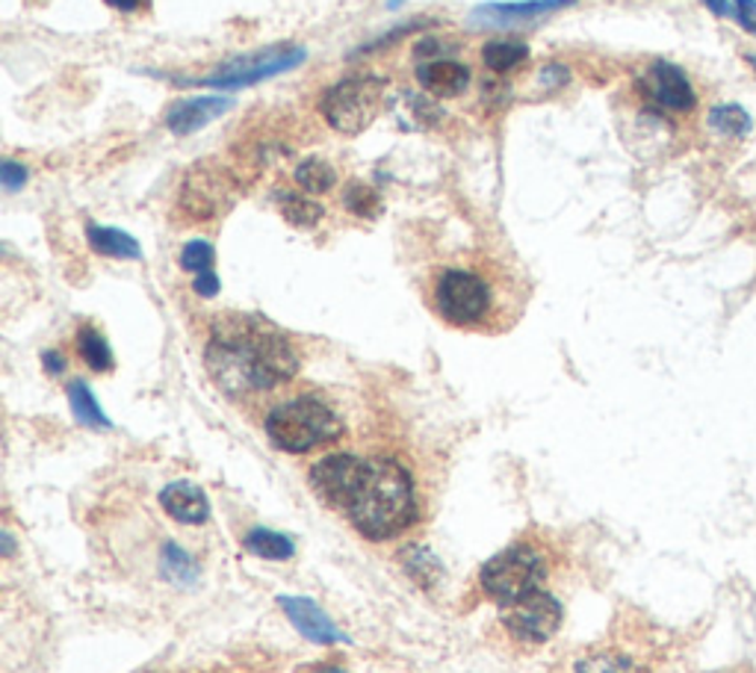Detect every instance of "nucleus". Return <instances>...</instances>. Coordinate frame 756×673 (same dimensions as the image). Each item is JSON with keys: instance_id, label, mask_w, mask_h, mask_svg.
I'll list each match as a JSON object with an SVG mask.
<instances>
[{"instance_id": "0eeeda50", "label": "nucleus", "mask_w": 756, "mask_h": 673, "mask_svg": "<svg viewBox=\"0 0 756 673\" xmlns=\"http://www.w3.org/2000/svg\"><path fill=\"white\" fill-rule=\"evenodd\" d=\"M434 307L450 325L473 328L491 311V287L476 272L447 270L434 281Z\"/></svg>"}, {"instance_id": "412c9836", "label": "nucleus", "mask_w": 756, "mask_h": 673, "mask_svg": "<svg viewBox=\"0 0 756 673\" xmlns=\"http://www.w3.org/2000/svg\"><path fill=\"white\" fill-rule=\"evenodd\" d=\"M245 549L249 553H254V556L261 558H272V561H281V558H293V544H290L284 535H275V532L270 529H252L249 532V538H245Z\"/></svg>"}, {"instance_id": "39448f33", "label": "nucleus", "mask_w": 756, "mask_h": 673, "mask_svg": "<svg viewBox=\"0 0 756 673\" xmlns=\"http://www.w3.org/2000/svg\"><path fill=\"white\" fill-rule=\"evenodd\" d=\"M544 576H547V565H544L538 549L512 547L482 567V588L491 600L514 606L523 597L538 591Z\"/></svg>"}, {"instance_id": "9d476101", "label": "nucleus", "mask_w": 756, "mask_h": 673, "mask_svg": "<svg viewBox=\"0 0 756 673\" xmlns=\"http://www.w3.org/2000/svg\"><path fill=\"white\" fill-rule=\"evenodd\" d=\"M577 0H514V3H479L468 15L470 28H514L526 21L547 19L553 12L574 7Z\"/></svg>"}, {"instance_id": "f03ea898", "label": "nucleus", "mask_w": 756, "mask_h": 673, "mask_svg": "<svg viewBox=\"0 0 756 673\" xmlns=\"http://www.w3.org/2000/svg\"><path fill=\"white\" fill-rule=\"evenodd\" d=\"M343 512L364 538H393L414 520V485L397 461H367Z\"/></svg>"}, {"instance_id": "1a4fd4ad", "label": "nucleus", "mask_w": 756, "mask_h": 673, "mask_svg": "<svg viewBox=\"0 0 756 673\" xmlns=\"http://www.w3.org/2000/svg\"><path fill=\"white\" fill-rule=\"evenodd\" d=\"M558 623H561V606L544 591L523 597L505 614V627L523 644H544L556 635Z\"/></svg>"}, {"instance_id": "f3484780", "label": "nucleus", "mask_w": 756, "mask_h": 673, "mask_svg": "<svg viewBox=\"0 0 756 673\" xmlns=\"http://www.w3.org/2000/svg\"><path fill=\"white\" fill-rule=\"evenodd\" d=\"M710 127L727 139H745L754 127V118L738 104H721V107L710 109Z\"/></svg>"}, {"instance_id": "a211bd4d", "label": "nucleus", "mask_w": 756, "mask_h": 673, "mask_svg": "<svg viewBox=\"0 0 756 673\" xmlns=\"http://www.w3.org/2000/svg\"><path fill=\"white\" fill-rule=\"evenodd\" d=\"M77 351L86 360V367L95 369V372H109L113 369V351H109L107 340L101 337V332H95L92 325H83L77 332Z\"/></svg>"}, {"instance_id": "72a5a7b5", "label": "nucleus", "mask_w": 756, "mask_h": 673, "mask_svg": "<svg viewBox=\"0 0 756 673\" xmlns=\"http://www.w3.org/2000/svg\"><path fill=\"white\" fill-rule=\"evenodd\" d=\"M302 673H346V671L332 667V664H314V667H307V671H302Z\"/></svg>"}, {"instance_id": "a878e982", "label": "nucleus", "mask_w": 756, "mask_h": 673, "mask_svg": "<svg viewBox=\"0 0 756 673\" xmlns=\"http://www.w3.org/2000/svg\"><path fill=\"white\" fill-rule=\"evenodd\" d=\"M213 257H217L213 245L204 243V240H192L180 252V266L192 275H201V272H213Z\"/></svg>"}, {"instance_id": "b1692460", "label": "nucleus", "mask_w": 756, "mask_h": 673, "mask_svg": "<svg viewBox=\"0 0 756 673\" xmlns=\"http://www.w3.org/2000/svg\"><path fill=\"white\" fill-rule=\"evenodd\" d=\"M343 204H346L349 213L364 215V219H369V215H376L378 210H381V201H378L376 189L367 187V183H360V180H351L349 187H346V192H343Z\"/></svg>"}, {"instance_id": "c9c22d12", "label": "nucleus", "mask_w": 756, "mask_h": 673, "mask_svg": "<svg viewBox=\"0 0 756 673\" xmlns=\"http://www.w3.org/2000/svg\"><path fill=\"white\" fill-rule=\"evenodd\" d=\"M402 3H406V0H388V10H399Z\"/></svg>"}, {"instance_id": "aec40b11", "label": "nucleus", "mask_w": 756, "mask_h": 673, "mask_svg": "<svg viewBox=\"0 0 756 673\" xmlns=\"http://www.w3.org/2000/svg\"><path fill=\"white\" fill-rule=\"evenodd\" d=\"M69 402H72V413L83 425H92V429H109V420L101 411V404L95 402V396L90 393V387L83 381H74L69 387Z\"/></svg>"}, {"instance_id": "423d86ee", "label": "nucleus", "mask_w": 756, "mask_h": 673, "mask_svg": "<svg viewBox=\"0 0 756 673\" xmlns=\"http://www.w3.org/2000/svg\"><path fill=\"white\" fill-rule=\"evenodd\" d=\"M307 60V51L302 45H272L261 54L240 56L234 63L222 65L217 74L210 77H201V81H192L196 86H208V90H245V86H254V83L270 81V77H279V74L290 72V69H298V65Z\"/></svg>"}, {"instance_id": "2f4dec72", "label": "nucleus", "mask_w": 756, "mask_h": 673, "mask_svg": "<svg viewBox=\"0 0 756 673\" xmlns=\"http://www.w3.org/2000/svg\"><path fill=\"white\" fill-rule=\"evenodd\" d=\"M42 360H45V369L51 372V376H60L65 369V360H63V355L60 351H45L42 355Z\"/></svg>"}, {"instance_id": "ddd939ff", "label": "nucleus", "mask_w": 756, "mask_h": 673, "mask_svg": "<svg viewBox=\"0 0 756 673\" xmlns=\"http://www.w3.org/2000/svg\"><path fill=\"white\" fill-rule=\"evenodd\" d=\"M281 609L287 611V618L293 620V627L314 644H337L343 641L340 629L334 627L332 620L325 618L323 611L316 609L311 600H302V597H281Z\"/></svg>"}, {"instance_id": "6ab92c4d", "label": "nucleus", "mask_w": 756, "mask_h": 673, "mask_svg": "<svg viewBox=\"0 0 756 673\" xmlns=\"http://www.w3.org/2000/svg\"><path fill=\"white\" fill-rule=\"evenodd\" d=\"M526 56H529V48L523 45V42H514V39L487 42V45L482 48V63H485L491 72H512L514 65H521Z\"/></svg>"}, {"instance_id": "7c9ffc66", "label": "nucleus", "mask_w": 756, "mask_h": 673, "mask_svg": "<svg viewBox=\"0 0 756 673\" xmlns=\"http://www.w3.org/2000/svg\"><path fill=\"white\" fill-rule=\"evenodd\" d=\"M192 290L199 293L201 298H213L219 293V278L217 272H201V275H196V281H192Z\"/></svg>"}, {"instance_id": "4468645a", "label": "nucleus", "mask_w": 756, "mask_h": 673, "mask_svg": "<svg viewBox=\"0 0 756 673\" xmlns=\"http://www.w3.org/2000/svg\"><path fill=\"white\" fill-rule=\"evenodd\" d=\"M160 505L166 508L169 517H175L178 523H187V526H199V523L208 520V500L201 494L199 485L192 482H175L160 494Z\"/></svg>"}, {"instance_id": "c756f323", "label": "nucleus", "mask_w": 756, "mask_h": 673, "mask_svg": "<svg viewBox=\"0 0 756 673\" xmlns=\"http://www.w3.org/2000/svg\"><path fill=\"white\" fill-rule=\"evenodd\" d=\"M417 28H423V21L417 19V21H411V24H406V28H397L393 33H388L385 39H376V42H369L367 48H360L358 54H372V51H378V48H388L390 42H397V39H402V36H408L411 30H417Z\"/></svg>"}, {"instance_id": "9b49d317", "label": "nucleus", "mask_w": 756, "mask_h": 673, "mask_svg": "<svg viewBox=\"0 0 756 673\" xmlns=\"http://www.w3.org/2000/svg\"><path fill=\"white\" fill-rule=\"evenodd\" d=\"M364 464L367 461L351 459V455H328V459H323L311 470V482H314L316 494L343 512L351 494H355V487H358Z\"/></svg>"}, {"instance_id": "dca6fc26", "label": "nucleus", "mask_w": 756, "mask_h": 673, "mask_svg": "<svg viewBox=\"0 0 756 673\" xmlns=\"http://www.w3.org/2000/svg\"><path fill=\"white\" fill-rule=\"evenodd\" d=\"M86 240L98 254L104 257H122V261H139V243L125 231L116 228H104V224H90L86 228Z\"/></svg>"}, {"instance_id": "5701e85b", "label": "nucleus", "mask_w": 756, "mask_h": 673, "mask_svg": "<svg viewBox=\"0 0 756 673\" xmlns=\"http://www.w3.org/2000/svg\"><path fill=\"white\" fill-rule=\"evenodd\" d=\"M281 215L296 228H314L323 219V207L305 196H284L281 198Z\"/></svg>"}, {"instance_id": "20e7f679", "label": "nucleus", "mask_w": 756, "mask_h": 673, "mask_svg": "<svg viewBox=\"0 0 756 673\" xmlns=\"http://www.w3.org/2000/svg\"><path fill=\"white\" fill-rule=\"evenodd\" d=\"M388 83L378 77H349L325 92L319 113L337 134L358 136L376 122Z\"/></svg>"}, {"instance_id": "4be33fe9", "label": "nucleus", "mask_w": 756, "mask_h": 673, "mask_svg": "<svg viewBox=\"0 0 756 673\" xmlns=\"http://www.w3.org/2000/svg\"><path fill=\"white\" fill-rule=\"evenodd\" d=\"M296 183L302 189H307V192H328L337 183V171H334V166L319 160V157H311V160L298 162Z\"/></svg>"}, {"instance_id": "f257e3e1", "label": "nucleus", "mask_w": 756, "mask_h": 673, "mask_svg": "<svg viewBox=\"0 0 756 673\" xmlns=\"http://www.w3.org/2000/svg\"><path fill=\"white\" fill-rule=\"evenodd\" d=\"M208 369L231 396L272 390L296 376L298 358L279 332L254 319L217 325L208 346Z\"/></svg>"}, {"instance_id": "2eb2a0df", "label": "nucleus", "mask_w": 756, "mask_h": 673, "mask_svg": "<svg viewBox=\"0 0 756 673\" xmlns=\"http://www.w3.org/2000/svg\"><path fill=\"white\" fill-rule=\"evenodd\" d=\"M417 81L423 83V90L429 95L455 98V95L468 90L470 72L461 63H452V60H434V63H426L417 69Z\"/></svg>"}, {"instance_id": "473e14b6", "label": "nucleus", "mask_w": 756, "mask_h": 673, "mask_svg": "<svg viewBox=\"0 0 756 673\" xmlns=\"http://www.w3.org/2000/svg\"><path fill=\"white\" fill-rule=\"evenodd\" d=\"M107 7H113V10L118 12H136L139 7H143L145 0H104Z\"/></svg>"}, {"instance_id": "f8f14e48", "label": "nucleus", "mask_w": 756, "mask_h": 673, "mask_svg": "<svg viewBox=\"0 0 756 673\" xmlns=\"http://www.w3.org/2000/svg\"><path fill=\"white\" fill-rule=\"evenodd\" d=\"M231 107H234V101L222 98V95H201V98L178 101L166 113V127L175 136H189L201 130V127H208L210 122H217L219 116H225Z\"/></svg>"}, {"instance_id": "7ed1b4c3", "label": "nucleus", "mask_w": 756, "mask_h": 673, "mask_svg": "<svg viewBox=\"0 0 756 673\" xmlns=\"http://www.w3.org/2000/svg\"><path fill=\"white\" fill-rule=\"evenodd\" d=\"M266 434L284 452H311V449L332 443L343 434L340 417L311 396H298L293 402L279 404L266 417Z\"/></svg>"}, {"instance_id": "393cba45", "label": "nucleus", "mask_w": 756, "mask_h": 673, "mask_svg": "<svg viewBox=\"0 0 756 673\" xmlns=\"http://www.w3.org/2000/svg\"><path fill=\"white\" fill-rule=\"evenodd\" d=\"M577 673H639L636 671V664L627 659V655L621 653H595V655H586L582 662L577 664Z\"/></svg>"}, {"instance_id": "6e6552de", "label": "nucleus", "mask_w": 756, "mask_h": 673, "mask_svg": "<svg viewBox=\"0 0 756 673\" xmlns=\"http://www.w3.org/2000/svg\"><path fill=\"white\" fill-rule=\"evenodd\" d=\"M641 92L644 98L653 101L659 109H668V113H676V116H685L697 107V92H694L689 74L680 69V65L668 63V60H657L644 69V77H641Z\"/></svg>"}, {"instance_id": "bb28decb", "label": "nucleus", "mask_w": 756, "mask_h": 673, "mask_svg": "<svg viewBox=\"0 0 756 673\" xmlns=\"http://www.w3.org/2000/svg\"><path fill=\"white\" fill-rule=\"evenodd\" d=\"M0 183L7 187V192H19L28 183V169L15 160L0 162Z\"/></svg>"}, {"instance_id": "cd10ccee", "label": "nucleus", "mask_w": 756, "mask_h": 673, "mask_svg": "<svg viewBox=\"0 0 756 673\" xmlns=\"http://www.w3.org/2000/svg\"><path fill=\"white\" fill-rule=\"evenodd\" d=\"M733 19L745 33L756 36V0H733Z\"/></svg>"}, {"instance_id": "f704fd0d", "label": "nucleus", "mask_w": 756, "mask_h": 673, "mask_svg": "<svg viewBox=\"0 0 756 673\" xmlns=\"http://www.w3.org/2000/svg\"><path fill=\"white\" fill-rule=\"evenodd\" d=\"M745 63L754 69V74H756V54H745Z\"/></svg>"}, {"instance_id": "c85d7f7f", "label": "nucleus", "mask_w": 756, "mask_h": 673, "mask_svg": "<svg viewBox=\"0 0 756 673\" xmlns=\"http://www.w3.org/2000/svg\"><path fill=\"white\" fill-rule=\"evenodd\" d=\"M166 570H169L175 579H189V576H192V565H189V558L175 547H169V553H166Z\"/></svg>"}]
</instances>
